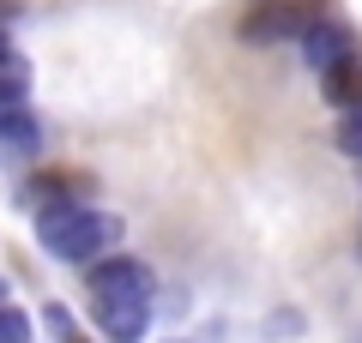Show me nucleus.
Listing matches in <instances>:
<instances>
[{"label": "nucleus", "instance_id": "2", "mask_svg": "<svg viewBox=\"0 0 362 343\" xmlns=\"http://www.w3.org/2000/svg\"><path fill=\"white\" fill-rule=\"evenodd\" d=\"M157 283L139 259H103V265H90V301L109 307V301H151Z\"/></svg>", "mask_w": 362, "mask_h": 343}, {"label": "nucleus", "instance_id": "8", "mask_svg": "<svg viewBox=\"0 0 362 343\" xmlns=\"http://www.w3.org/2000/svg\"><path fill=\"white\" fill-rule=\"evenodd\" d=\"M326 102H338V109H362V54L344 61L338 73H326Z\"/></svg>", "mask_w": 362, "mask_h": 343}, {"label": "nucleus", "instance_id": "10", "mask_svg": "<svg viewBox=\"0 0 362 343\" xmlns=\"http://www.w3.org/2000/svg\"><path fill=\"white\" fill-rule=\"evenodd\" d=\"M0 343H30V313L25 307H0Z\"/></svg>", "mask_w": 362, "mask_h": 343}, {"label": "nucleus", "instance_id": "7", "mask_svg": "<svg viewBox=\"0 0 362 343\" xmlns=\"http://www.w3.org/2000/svg\"><path fill=\"white\" fill-rule=\"evenodd\" d=\"M37 145H42V127H37V114H30V109H0V151H6V157H30V151H37Z\"/></svg>", "mask_w": 362, "mask_h": 343}, {"label": "nucleus", "instance_id": "4", "mask_svg": "<svg viewBox=\"0 0 362 343\" xmlns=\"http://www.w3.org/2000/svg\"><path fill=\"white\" fill-rule=\"evenodd\" d=\"M308 30H314V25L296 13V6H266V13H254V18L242 25V37H247V42H278V37H308Z\"/></svg>", "mask_w": 362, "mask_h": 343}, {"label": "nucleus", "instance_id": "9", "mask_svg": "<svg viewBox=\"0 0 362 343\" xmlns=\"http://www.w3.org/2000/svg\"><path fill=\"white\" fill-rule=\"evenodd\" d=\"M332 145L344 157H362V109H344L338 114V133H332Z\"/></svg>", "mask_w": 362, "mask_h": 343}, {"label": "nucleus", "instance_id": "3", "mask_svg": "<svg viewBox=\"0 0 362 343\" xmlns=\"http://www.w3.org/2000/svg\"><path fill=\"white\" fill-rule=\"evenodd\" d=\"M302 54H308V66H320V73H338L344 61H356V42H350L344 25H314L308 37H302Z\"/></svg>", "mask_w": 362, "mask_h": 343}, {"label": "nucleus", "instance_id": "12", "mask_svg": "<svg viewBox=\"0 0 362 343\" xmlns=\"http://www.w3.org/2000/svg\"><path fill=\"white\" fill-rule=\"evenodd\" d=\"M169 343H187V337H169Z\"/></svg>", "mask_w": 362, "mask_h": 343}, {"label": "nucleus", "instance_id": "1", "mask_svg": "<svg viewBox=\"0 0 362 343\" xmlns=\"http://www.w3.org/2000/svg\"><path fill=\"white\" fill-rule=\"evenodd\" d=\"M37 241H42L49 259H66V265H90V259H97V265H103V253L121 241V217L61 199V205H42Z\"/></svg>", "mask_w": 362, "mask_h": 343}, {"label": "nucleus", "instance_id": "5", "mask_svg": "<svg viewBox=\"0 0 362 343\" xmlns=\"http://www.w3.org/2000/svg\"><path fill=\"white\" fill-rule=\"evenodd\" d=\"M25 90H30V61L18 54V42L0 30V109H25Z\"/></svg>", "mask_w": 362, "mask_h": 343}, {"label": "nucleus", "instance_id": "11", "mask_svg": "<svg viewBox=\"0 0 362 343\" xmlns=\"http://www.w3.org/2000/svg\"><path fill=\"white\" fill-rule=\"evenodd\" d=\"M42 325H49V337H54V343H78V337H73V313H66L61 301H54L49 313H42Z\"/></svg>", "mask_w": 362, "mask_h": 343}, {"label": "nucleus", "instance_id": "6", "mask_svg": "<svg viewBox=\"0 0 362 343\" xmlns=\"http://www.w3.org/2000/svg\"><path fill=\"white\" fill-rule=\"evenodd\" d=\"M97 319H103V331L115 343H139L145 325H151V301H109V307H97Z\"/></svg>", "mask_w": 362, "mask_h": 343}]
</instances>
